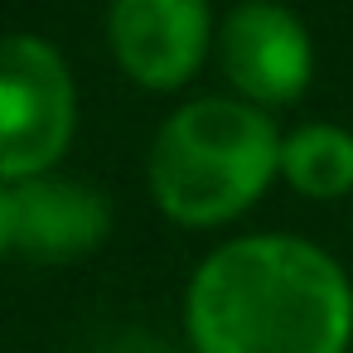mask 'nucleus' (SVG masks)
Segmentation results:
<instances>
[{
    "instance_id": "f257e3e1",
    "label": "nucleus",
    "mask_w": 353,
    "mask_h": 353,
    "mask_svg": "<svg viewBox=\"0 0 353 353\" xmlns=\"http://www.w3.org/2000/svg\"><path fill=\"white\" fill-rule=\"evenodd\" d=\"M184 334L194 353H348L353 281L305 237H232L189 276Z\"/></svg>"
},
{
    "instance_id": "f03ea898",
    "label": "nucleus",
    "mask_w": 353,
    "mask_h": 353,
    "mask_svg": "<svg viewBox=\"0 0 353 353\" xmlns=\"http://www.w3.org/2000/svg\"><path fill=\"white\" fill-rule=\"evenodd\" d=\"M281 179V131L271 112L237 97L174 107L145 155L155 208L179 228H223Z\"/></svg>"
},
{
    "instance_id": "7ed1b4c3",
    "label": "nucleus",
    "mask_w": 353,
    "mask_h": 353,
    "mask_svg": "<svg viewBox=\"0 0 353 353\" xmlns=\"http://www.w3.org/2000/svg\"><path fill=\"white\" fill-rule=\"evenodd\" d=\"M78 136V88L39 34H0V184L54 174Z\"/></svg>"
},
{
    "instance_id": "20e7f679",
    "label": "nucleus",
    "mask_w": 353,
    "mask_h": 353,
    "mask_svg": "<svg viewBox=\"0 0 353 353\" xmlns=\"http://www.w3.org/2000/svg\"><path fill=\"white\" fill-rule=\"evenodd\" d=\"M218 63L232 83V97L261 112L290 107L305 97L314 78V44L300 15L285 6H266V0H247V6L228 10L218 20Z\"/></svg>"
},
{
    "instance_id": "39448f33",
    "label": "nucleus",
    "mask_w": 353,
    "mask_h": 353,
    "mask_svg": "<svg viewBox=\"0 0 353 353\" xmlns=\"http://www.w3.org/2000/svg\"><path fill=\"white\" fill-rule=\"evenodd\" d=\"M218 20L203 0H117L107 10V49L145 92H179L208 59Z\"/></svg>"
},
{
    "instance_id": "423d86ee",
    "label": "nucleus",
    "mask_w": 353,
    "mask_h": 353,
    "mask_svg": "<svg viewBox=\"0 0 353 353\" xmlns=\"http://www.w3.org/2000/svg\"><path fill=\"white\" fill-rule=\"evenodd\" d=\"M15 189V252L34 261H78L112 232L107 199L68 174H39Z\"/></svg>"
},
{
    "instance_id": "0eeeda50",
    "label": "nucleus",
    "mask_w": 353,
    "mask_h": 353,
    "mask_svg": "<svg viewBox=\"0 0 353 353\" xmlns=\"http://www.w3.org/2000/svg\"><path fill=\"white\" fill-rule=\"evenodd\" d=\"M281 179L305 199L353 194V131L334 121H305L281 136Z\"/></svg>"
},
{
    "instance_id": "6e6552de",
    "label": "nucleus",
    "mask_w": 353,
    "mask_h": 353,
    "mask_svg": "<svg viewBox=\"0 0 353 353\" xmlns=\"http://www.w3.org/2000/svg\"><path fill=\"white\" fill-rule=\"evenodd\" d=\"M15 256V189L0 184V261Z\"/></svg>"
}]
</instances>
